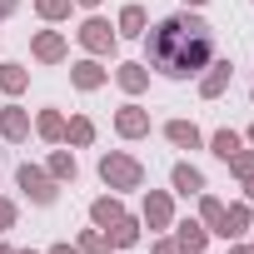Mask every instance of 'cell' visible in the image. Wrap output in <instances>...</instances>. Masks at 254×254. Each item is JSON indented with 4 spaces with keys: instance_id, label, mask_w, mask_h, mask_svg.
I'll return each mask as SVG.
<instances>
[{
    "instance_id": "obj_1",
    "label": "cell",
    "mask_w": 254,
    "mask_h": 254,
    "mask_svg": "<svg viewBox=\"0 0 254 254\" xmlns=\"http://www.w3.org/2000/svg\"><path fill=\"white\" fill-rule=\"evenodd\" d=\"M209 50H214L209 45V30L199 20H190V15H175V20H165L150 35V60L165 75H194V70H204Z\"/></svg>"
},
{
    "instance_id": "obj_2",
    "label": "cell",
    "mask_w": 254,
    "mask_h": 254,
    "mask_svg": "<svg viewBox=\"0 0 254 254\" xmlns=\"http://www.w3.org/2000/svg\"><path fill=\"white\" fill-rule=\"evenodd\" d=\"M5 219H10V209H5V204H0V224H5Z\"/></svg>"
}]
</instances>
